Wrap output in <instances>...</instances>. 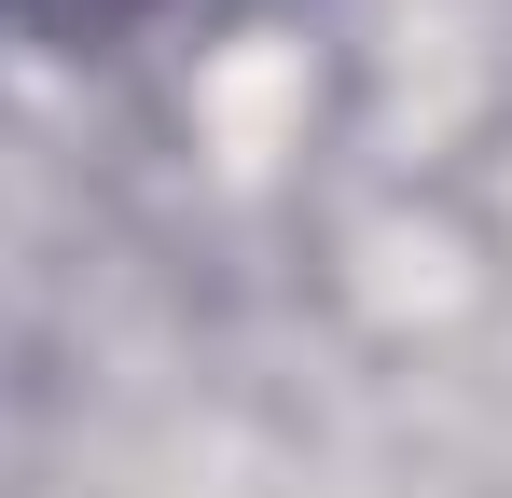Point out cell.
<instances>
[{
    "instance_id": "cell-1",
    "label": "cell",
    "mask_w": 512,
    "mask_h": 498,
    "mask_svg": "<svg viewBox=\"0 0 512 498\" xmlns=\"http://www.w3.org/2000/svg\"><path fill=\"white\" fill-rule=\"evenodd\" d=\"M28 14H111V0H28Z\"/></svg>"
}]
</instances>
